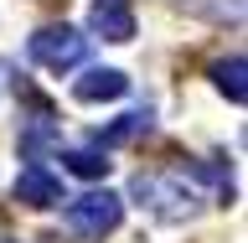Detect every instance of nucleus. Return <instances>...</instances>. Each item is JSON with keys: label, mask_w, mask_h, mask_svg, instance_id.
Segmentation results:
<instances>
[{"label": "nucleus", "mask_w": 248, "mask_h": 243, "mask_svg": "<svg viewBox=\"0 0 248 243\" xmlns=\"http://www.w3.org/2000/svg\"><path fill=\"white\" fill-rule=\"evenodd\" d=\"M16 202H26V207H57L67 197H62V181L46 166H26L16 176Z\"/></svg>", "instance_id": "nucleus-5"}, {"label": "nucleus", "mask_w": 248, "mask_h": 243, "mask_svg": "<svg viewBox=\"0 0 248 243\" xmlns=\"http://www.w3.org/2000/svg\"><path fill=\"white\" fill-rule=\"evenodd\" d=\"M62 166L73 171V176H88V181H98L108 171V161H104V150H67L62 155Z\"/></svg>", "instance_id": "nucleus-8"}, {"label": "nucleus", "mask_w": 248, "mask_h": 243, "mask_svg": "<svg viewBox=\"0 0 248 243\" xmlns=\"http://www.w3.org/2000/svg\"><path fill=\"white\" fill-rule=\"evenodd\" d=\"M212 78H217V88L228 93L232 104H243V98H248V83H243V78H248V62L243 57H222L212 67Z\"/></svg>", "instance_id": "nucleus-7"}, {"label": "nucleus", "mask_w": 248, "mask_h": 243, "mask_svg": "<svg viewBox=\"0 0 248 243\" xmlns=\"http://www.w3.org/2000/svg\"><path fill=\"white\" fill-rule=\"evenodd\" d=\"M0 78H5V67H0Z\"/></svg>", "instance_id": "nucleus-10"}, {"label": "nucleus", "mask_w": 248, "mask_h": 243, "mask_svg": "<svg viewBox=\"0 0 248 243\" xmlns=\"http://www.w3.org/2000/svg\"><path fill=\"white\" fill-rule=\"evenodd\" d=\"M73 93L83 98V104H104V98H124L129 93V78L119 73V67H88V73L73 83Z\"/></svg>", "instance_id": "nucleus-6"}, {"label": "nucleus", "mask_w": 248, "mask_h": 243, "mask_svg": "<svg viewBox=\"0 0 248 243\" xmlns=\"http://www.w3.org/2000/svg\"><path fill=\"white\" fill-rule=\"evenodd\" d=\"M5 243H16V238H5Z\"/></svg>", "instance_id": "nucleus-11"}, {"label": "nucleus", "mask_w": 248, "mask_h": 243, "mask_svg": "<svg viewBox=\"0 0 248 243\" xmlns=\"http://www.w3.org/2000/svg\"><path fill=\"white\" fill-rule=\"evenodd\" d=\"M119 217H124V202L114 197V192H83V197L67 202L62 223H67V233H78V238H104V233L119 228Z\"/></svg>", "instance_id": "nucleus-2"}, {"label": "nucleus", "mask_w": 248, "mask_h": 243, "mask_svg": "<svg viewBox=\"0 0 248 243\" xmlns=\"http://www.w3.org/2000/svg\"><path fill=\"white\" fill-rule=\"evenodd\" d=\"M135 130H150V114H145V109H135V114H124V119L114 124V130H104V135H98V145H119V140H129Z\"/></svg>", "instance_id": "nucleus-9"}, {"label": "nucleus", "mask_w": 248, "mask_h": 243, "mask_svg": "<svg viewBox=\"0 0 248 243\" xmlns=\"http://www.w3.org/2000/svg\"><path fill=\"white\" fill-rule=\"evenodd\" d=\"M88 31L104 36V42H129V36H135V11H129V0H93Z\"/></svg>", "instance_id": "nucleus-4"}, {"label": "nucleus", "mask_w": 248, "mask_h": 243, "mask_svg": "<svg viewBox=\"0 0 248 243\" xmlns=\"http://www.w3.org/2000/svg\"><path fill=\"white\" fill-rule=\"evenodd\" d=\"M26 52H31L36 67H46V73H67V67H78V62L88 57V36L73 31V26H42L26 42Z\"/></svg>", "instance_id": "nucleus-3"}, {"label": "nucleus", "mask_w": 248, "mask_h": 243, "mask_svg": "<svg viewBox=\"0 0 248 243\" xmlns=\"http://www.w3.org/2000/svg\"><path fill=\"white\" fill-rule=\"evenodd\" d=\"M129 197H135L145 212L166 217V223H186V217L202 212V197L181 181V171H150V176L140 171L135 181H129Z\"/></svg>", "instance_id": "nucleus-1"}]
</instances>
